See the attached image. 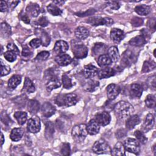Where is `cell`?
Returning a JSON list of instances; mask_svg holds the SVG:
<instances>
[{"label": "cell", "mask_w": 156, "mask_h": 156, "mask_svg": "<svg viewBox=\"0 0 156 156\" xmlns=\"http://www.w3.org/2000/svg\"><path fill=\"white\" fill-rule=\"evenodd\" d=\"M24 134V130L23 128H14L11 130L10 134V138L12 141L16 142L20 141Z\"/></svg>", "instance_id": "cell-24"}, {"label": "cell", "mask_w": 156, "mask_h": 156, "mask_svg": "<svg viewBox=\"0 0 156 156\" xmlns=\"http://www.w3.org/2000/svg\"><path fill=\"white\" fill-rule=\"evenodd\" d=\"M60 153L63 155H70L71 152V148L70 145L68 143H62L61 147H60Z\"/></svg>", "instance_id": "cell-46"}, {"label": "cell", "mask_w": 156, "mask_h": 156, "mask_svg": "<svg viewBox=\"0 0 156 156\" xmlns=\"http://www.w3.org/2000/svg\"><path fill=\"white\" fill-rule=\"evenodd\" d=\"M69 46L66 41L63 40L57 41L54 45V51L58 55L64 54L68 50Z\"/></svg>", "instance_id": "cell-15"}, {"label": "cell", "mask_w": 156, "mask_h": 156, "mask_svg": "<svg viewBox=\"0 0 156 156\" xmlns=\"http://www.w3.org/2000/svg\"><path fill=\"white\" fill-rule=\"evenodd\" d=\"M108 55L112 62H116L119 58V54L118 48L116 46H112L108 49Z\"/></svg>", "instance_id": "cell-33"}, {"label": "cell", "mask_w": 156, "mask_h": 156, "mask_svg": "<svg viewBox=\"0 0 156 156\" xmlns=\"http://www.w3.org/2000/svg\"><path fill=\"white\" fill-rule=\"evenodd\" d=\"M115 70L110 67H104L98 72V76L99 79H107L115 74Z\"/></svg>", "instance_id": "cell-20"}, {"label": "cell", "mask_w": 156, "mask_h": 156, "mask_svg": "<svg viewBox=\"0 0 156 156\" xmlns=\"http://www.w3.org/2000/svg\"><path fill=\"white\" fill-rule=\"evenodd\" d=\"M125 149L123 144L121 142L117 143L113 147V148L111 150V154L113 155H119L122 156L125 155Z\"/></svg>", "instance_id": "cell-28"}, {"label": "cell", "mask_w": 156, "mask_h": 156, "mask_svg": "<svg viewBox=\"0 0 156 156\" xmlns=\"http://www.w3.org/2000/svg\"><path fill=\"white\" fill-rule=\"evenodd\" d=\"M150 11H151L150 7L144 4L138 5L135 7V12L138 15L141 16H145L148 15L150 13Z\"/></svg>", "instance_id": "cell-34"}, {"label": "cell", "mask_w": 156, "mask_h": 156, "mask_svg": "<svg viewBox=\"0 0 156 156\" xmlns=\"http://www.w3.org/2000/svg\"><path fill=\"white\" fill-rule=\"evenodd\" d=\"M112 60L108 54H104L102 55H101L98 58V65L101 67H107L108 65H110L112 63Z\"/></svg>", "instance_id": "cell-30"}, {"label": "cell", "mask_w": 156, "mask_h": 156, "mask_svg": "<svg viewBox=\"0 0 156 156\" xmlns=\"http://www.w3.org/2000/svg\"><path fill=\"white\" fill-rule=\"evenodd\" d=\"M116 116L119 119H125L134 112L133 107L128 102L124 101L117 102L113 107Z\"/></svg>", "instance_id": "cell-1"}, {"label": "cell", "mask_w": 156, "mask_h": 156, "mask_svg": "<svg viewBox=\"0 0 156 156\" xmlns=\"http://www.w3.org/2000/svg\"><path fill=\"white\" fill-rule=\"evenodd\" d=\"M154 116L152 113H148L144 120L143 124V129L144 132H147L151 130L154 125Z\"/></svg>", "instance_id": "cell-23"}, {"label": "cell", "mask_w": 156, "mask_h": 156, "mask_svg": "<svg viewBox=\"0 0 156 156\" xmlns=\"http://www.w3.org/2000/svg\"><path fill=\"white\" fill-rule=\"evenodd\" d=\"M21 76L18 74L12 76L8 80V87L11 89H15L21 82Z\"/></svg>", "instance_id": "cell-32"}, {"label": "cell", "mask_w": 156, "mask_h": 156, "mask_svg": "<svg viewBox=\"0 0 156 156\" xmlns=\"http://www.w3.org/2000/svg\"><path fill=\"white\" fill-rule=\"evenodd\" d=\"M65 3L64 1H53V4H55V5H62Z\"/></svg>", "instance_id": "cell-61"}, {"label": "cell", "mask_w": 156, "mask_h": 156, "mask_svg": "<svg viewBox=\"0 0 156 156\" xmlns=\"http://www.w3.org/2000/svg\"><path fill=\"white\" fill-rule=\"evenodd\" d=\"M134 59L135 56L133 52L130 50H126L123 52L122 55V58L121 61V65L123 67L129 66L133 63Z\"/></svg>", "instance_id": "cell-10"}, {"label": "cell", "mask_w": 156, "mask_h": 156, "mask_svg": "<svg viewBox=\"0 0 156 156\" xmlns=\"http://www.w3.org/2000/svg\"><path fill=\"white\" fill-rule=\"evenodd\" d=\"M4 57L9 62H13L16 59V54L11 51H7L4 54Z\"/></svg>", "instance_id": "cell-45"}, {"label": "cell", "mask_w": 156, "mask_h": 156, "mask_svg": "<svg viewBox=\"0 0 156 156\" xmlns=\"http://www.w3.org/2000/svg\"><path fill=\"white\" fill-rule=\"evenodd\" d=\"M107 5L112 10H118L120 7V4L116 1H109L107 2Z\"/></svg>", "instance_id": "cell-52"}, {"label": "cell", "mask_w": 156, "mask_h": 156, "mask_svg": "<svg viewBox=\"0 0 156 156\" xmlns=\"http://www.w3.org/2000/svg\"><path fill=\"white\" fill-rule=\"evenodd\" d=\"M98 72L97 68L91 64L85 65L83 70V76L86 79H91L94 77L98 74Z\"/></svg>", "instance_id": "cell-14"}, {"label": "cell", "mask_w": 156, "mask_h": 156, "mask_svg": "<svg viewBox=\"0 0 156 156\" xmlns=\"http://www.w3.org/2000/svg\"><path fill=\"white\" fill-rule=\"evenodd\" d=\"M26 13L32 17H37L40 13V7L36 3H30L26 9Z\"/></svg>", "instance_id": "cell-22"}, {"label": "cell", "mask_w": 156, "mask_h": 156, "mask_svg": "<svg viewBox=\"0 0 156 156\" xmlns=\"http://www.w3.org/2000/svg\"><path fill=\"white\" fill-rule=\"evenodd\" d=\"M20 19L25 23L29 24L30 23V18L27 15V13H24L23 12L20 14Z\"/></svg>", "instance_id": "cell-57"}, {"label": "cell", "mask_w": 156, "mask_h": 156, "mask_svg": "<svg viewBox=\"0 0 156 156\" xmlns=\"http://www.w3.org/2000/svg\"><path fill=\"white\" fill-rule=\"evenodd\" d=\"M1 145H2L3 143H4L5 140H4V135H3L2 132L1 133Z\"/></svg>", "instance_id": "cell-62"}, {"label": "cell", "mask_w": 156, "mask_h": 156, "mask_svg": "<svg viewBox=\"0 0 156 156\" xmlns=\"http://www.w3.org/2000/svg\"><path fill=\"white\" fill-rule=\"evenodd\" d=\"M132 25L134 27H138L143 24V20L142 18L138 17H134L131 20Z\"/></svg>", "instance_id": "cell-53"}, {"label": "cell", "mask_w": 156, "mask_h": 156, "mask_svg": "<svg viewBox=\"0 0 156 156\" xmlns=\"http://www.w3.org/2000/svg\"><path fill=\"white\" fill-rule=\"evenodd\" d=\"M10 72V67L3 62L1 59V76H4L7 75Z\"/></svg>", "instance_id": "cell-47"}, {"label": "cell", "mask_w": 156, "mask_h": 156, "mask_svg": "<svg viewBox=\"0 0 156 156\" xmlns=\"http://www.w3.org/2000/svg\"><path fill=\"white\" fill-rule=\"evenodd\" d=\"M92 149L96 154L108 153L111 151L109 145L104 139H99L95 141L92 147Z\"/></svg>", "instance_id": "cell-5"}, {"label": "cell", "mask_w": 156, "mask_h": 156, "mask_svg": "<svg viewBox=\"0 0 156 156\" xmlns=\"http://www.w3.org/2000/svg\"><path fill=\"white\" fill-rule=\"evenodd\" d=\"M134 136L136 138V140L141 144H144L145 143H146L147 138L146 137V136L144 135V133L142 131L140 130H136L134 132Z\"/></svg>", "instance_id": "cell-42"}, {"label": "cell", "mask_w": 156, "mask_h": 156, "mask_svg": "<svg viewBox=\"0 0 156 156\" xmlns=\"http://www.w3.org/2000/svg\"><path fill=\"white\" fill-rule=\"evenodd\" d=\"M149 27L151 29V30H152V32H154L155 29V18H152L151 19L149 22Z\"/></svg>", "instance_id": "cell-59"}, {"label": "cell", "mask_w": 156, "mask_h": 156, "mask_svg": "<svg viewBox=\"0 0 156 156\" xmlns=\"http://www.w3.org/2000/svg\"><path fill=\"white\" fill-rule=\"evenodd\" d=\"M41 124L40 119L37 116H33L28 121L27 123V129L29 132L32 133H38L40 130Z\"/></svg>", "instance_id": "cell-7"}, {"label": "cell", "mask_w": 156, "mask_h": 156, "mask_svg": "<svg viewBox=\"0 0 156 156\" xmlns=\"http://www.w3.org/2000/svg\"><path fill=\"white\" fill-rule=\"evenodd\" d=\"M20 1H7V3L8 4L9 6V9L10 8L12 9H13L14 7H15L16 6V5L20 2Z\"/></svg>", "instance_id": "cell-60"}, {"label": "cell", "mask_w": 156, "mask_h": 156, "mask_svg": "<svg viewBox=\"0 0 156 156\" xmlns=\"http://www.w3.org/2000/svg\"><path fill=\"white\" fill-rule=\"evenodd\" d=\"M78 101L77 96L74 93H68L63 94V106L70 107L74 105Z\"/></svg>", "instance_id": "cell-11"}, {"label": "cell", "mask_w": 156, "mask_h": 156, "mask_svg": "<svg viewBox=\"0 0 156 156\" xmlns=\"http://www.w3.org/2000/svg\"><path fill=\"white\" fill-rule=\"evenodd\" d=\"M42 44V42L40 38H34L29 42V45L32 48H37L40 46V45Z\"/></svg>", "instance_id": "cell-50"}, {"label": "cell", "mask_w": 156, "mask_h": 156, "mask_svg": "<svg viewBox=\"0 0 156 156\" xmlns=\"http://www.w3.org/2000/svg\"><path fill=\"white\" fill-rule=\"evenodd\" d=\"M87 23L93 26H98L101 25H106L108 26H111L114 22L113 19L108 17H101V16H92L86 21Z\"/></svg>", "instance_id": "cell-4"}, {"label": "cell", "mask_w": 156, "mask_h": 156, "mask_svg": "<svg viewBox=\"0 0 156 156\" xmlns=\"http://www.w3.org/2000/svg\"><path fill=\"white\" fill-rule=\"evenodd\" d=\"M40 34H41V37L39 38L41 40L42 42V45L44 46H48L50 42V38L48 36V34L43 30H41L40 32Z\"/></svg>", "instance_id": "cell-44"}, {"label": "cell", "mask_w": 156, "mask_h": 156, "mask_svg": "<svg viewBox=\"0 0 156 156\" xmlns=\"http://www.w3.org/2000/svg\"><path fill=\"white\" fill-rule=\"evenodd\" d=\"M140 122V118L137 115H132L127 118L126 127L128 130L133 129Z\"/></svg>", "instance_id": "cell-21"}, {"label": "cell", "mask_w": 156, "mask_h": 156, "mask_svg": "<svg viewBox=\"0 0 156 156\" xmlns=\"http://www.w3.org/2000/svg\"><path fill=\"white\" fill-rule=\"evenodd\" d=\"M33 55V52L27 47H24L23 48L21 55L24 58H29Z\"/></svg>", "instance_id": "cell-49"}, {"label": "cell", "mask_w": 156, "mask_h": 156, "mask_svg": "<svg viewBox=\"0 0 156 156\" xmlns=\"http://www.w3.org/2000/svg\"><path fill=\"white\" fill-rule=\"evenodd\" d=\"M155 68V63L152 60H146L144 62L142 67V73H148Z\"/></svg>", "instance_id": "cell-39"}, {"label": "cell", "mask_w": 156, "mask_h": 156, "mask_svg": "<svg viewBox=\"0 0 156 156\" xmlns=\"http://www.w3.org/2000/svg\"><path fill=\"white\" fill-rule=\"evenodd\" d=\"M1 35H4V37L10 35V34H11L10 26L5 22L2 23L1 25Z\"/></svg>", "instance_id": "cell-43"}, {"label": "cell", "mask_w": 156, "mask_h": 156, "mask_svg": "<svg viewBox=\"0 0 156 156\" xmlns=\"http://www.w3.org/2000/svg\"><path fill=\"white\" fill-rule=\"evenodd\" d=\"M106 50V46L104 43H95L92 48V53L94 55H101L104 54Z\"/></svg>", "instance_id": "cell-31"}, {"label": "cell", "mask_w": 156, "mask_h": 156, "mask_svg": "<svg viewBox=\"0 0 156 156\" xmlns=\"http://www.w3.org/2000/svg\"><path fill=\"white\" fill-rule=\"evenodd\" d=\"M7 48L8 51H11L12 52H14L16 55L20 54V51L18 48V47L12 42H10L7 44Z\"/></svg>", "instance_id": "cell-51"}, {"label": "cell", "mask_w": 156, "mask_h": 156, "mask_svg": "<svg viewBox=\"0 0 156 156\" xmlns=\"http://www.w3.org/2000/svg\"><path fill=\"white\" fill-rule=\"evenodd\" d=\"M100 126H105L108 125L111 121L110 115L108 112L104 111L97 113L94 119Z\"/></svg>", "instance_id": "cell-8"}, {"label": "cell", "mask_w": 156, "mask_h": 156, "mask_svg": "<svg viewBox=\"0 0 156 156\" xmlns=\"http://www.w3.org/2000/svg\"><path fill=\"white\" fill-rule=\"evenodd\" d=\"M72 52L76 58H84L88 55V49L85 45L82 43L72 44Z\"/></svg>", "instance_id": "cell-6"}, {"label": "cell", "mask_w": 156, "mask_h": 156, "mask_svg": "<svg viewBox=\"0 0 156 156\" xmlns=\"http://www.w3.org/2000/svg\"><path fill=\"white\" fill-rule=\"evenodd\" d=\"M75 36L79 40H85L89 35V30L83 26H79L75 30Z\"/></svg>", "instance_id": "cell-26"}, {"label": "cell", "mask_w": 156, "mask_h": 156, "mask_svg": "<svg viewBox=\"0 0 156 156\" xmlns=\"http://www.w3.org/2000/svg\"><path fill=\"white\" fill-rule=\"evenodd\" d=\"M146 37L143 34L137 35L132 39L130 40L129 41V44L132 46H143L146 43Z\"/></svg>", "instance_id": "cell-25"}, {"label": "cell", "mask_w": 156, "mask_h": 156, "mask_svg": "<svg viewBox=\"0 0 156 156\" xmlns=\"http://www.w3.org/2000/svg\"><path fill=\"white\" fill-rule=\"evenodd\" d=\"M86 127L88 133L91 135H96L100 130V125L94 119L90 120L86 126Z\"/></svg>", "instance_id": "cell-18"}, {"label": "cell", "mask_w": 156, "mask_h": 156, "mask_svg": "<svg viewBox=\"0 0 156 156\" xmlns=\"http://www.w3.org/2000/svg\"><path fill=\"white\" fill-rule=\"evenodd\" d=\"M99 85V83L98 81L88 79V80L83 85V88L87 91L93 92L98 88Z\"/></svg>", "instance_id": "cell-27"}, {"label": "cell", "mask_w": 156, "mask_h": 156, "mask_svg": "<svg viewBox=\"0 0 156 156\" xmlns=\"http://www.w3.org/2000/svg\"><path fill=\"white\" fill-rule=\"evenodd\" d=\"M143 93V87L140 84L133 83L130 85L129 93L133 98H140Z\"/></svg>", "instance_id": "cell-16"}, {"label": "cell", "mask_w": 156, "mask_h": 156, "mask_svg": "<svg viewBox=\"0 0 156 156\" xmlns=\"http://www.w3.org/2000/svg\"><path fill=\"white\" fill-rule=\"evenodd\" d=\"M23 90L29 93H32L35 91V85L33 83L32 81L29 77L25 78Z\"/></svg>", "instance_id": "cell-36"}, {"label": "cell", "mask_w": 156, "mask_h": 156, "mask_svg": "<svg viewBox=\"0 0 156 156\" xmlns=\"http://www.w3.org/2000/svg\"><path fill=\"white\" fill-rule=\"evenodd\" d=\"M63 87L65 89H70L73 85V82L72 79L66 74H63L62 78Z\"/></svg>", "instance_id": "cell-40"}, {"label": "cell", "mask_w": 156, "mask_h": 156, "mask_svg": "<svg viewBox=\"0 0 156 156\" xmlns=\"http://www.w3.org/2000/svg\"><path fill=\"white\" fill-rule=\"evenodd\" d=\"M155 96L153 94H148L145 99L146 105L150 108H154L155 107Z\"/></svg>", "instance_id": "cell-41"}, {"label": "cell", "mask_w": 156, "mask_h": 156, "mask_svg": "<svg viewBox=\"0 0 156 156\" xmlns=\"http://www.w3.org/2000/svg\"><path fill=\"white\" fill-rule=\"evenodd\" d=\"M61 81L57 76L52 77L48 79V81L46 83V88L48 91L50 92L54 89H56L61 86Z\"/></svg>", "instance_id": "cell-19"}, {"label": "cell", "mask_w": 156, "mask_h": 156, "mask_svg": "<svg viewBox=\"0 0 156 156\" xmlns=\"http://www.w3.org/2000/svg\"><path fill=\"white\" fill-rule=\"evenodd\" d=\"M110 36L113 42L118 43L124 39L125 34L123 30L117 28H113L110 31Z\"/></svg>", "instance_id": "cell-13"}, {"label": "cell", "mask_w": 156, "mask_h": 156, "mask_svg": "<svg viewBox=\"0 0 156 156\" xmlns=\"http://www.w3.org/2000/svg\"><path fill=\"white\" fill-rule=\"evenodd\" d=\"M37 23V24L44 27H46L48 26L49 21H48V18L46 16H42L40 18H39V19L38 20Z\"/></svg>", "instance_id": "cell-54"}, {"label": "cell", "mask_w": 156, "mask_h": 156, "mask_svg": "<svg viewBox=\"0 0 156 156\" xmlns=\"http://www.w3.org/2000/svg\"><path fill=\"white\" fill-rule=\"evenodd\" d=\"M9 9V6L6 1H1L0 2V11L1 12H7Z\"/></svg>", "instance_id": "cell-58"}, {"label": "cell", "mask_w": 156, "mask_h": 156, "mask_svg": "<svg viewBox=\"0 0 156 156\" xmlns=\"http://www.w3.org/2000/svg\"><path fill=\"white\" fill-rule=\"evenodd\" d=\"M107 95L109 100H114L120 93V87L115 83H110L106 88Z\"/></svg>", "instance_id": "cell-9"}, {"label": "cell", "mask_w": 156, "mask_h": 156, "mask_svg": "<svg viewBox=\"0 0 156 156\" xmlns=\"http://www.w3.org/2000/svg\"><path fill=\"white\" fill-rule=\"evenodd\" d=\"M41 113L46 118H49L54 115L56 110L55 107L53 106L51 103L46 102L41 105Z\"/></svg>", "instance_id": "cell-12"}, {"label": "cell", "mask_w": 156, "mask_h": 156, "mask_svg": "<svg viewBox=\"0 0 156 156\" xmlns=\"http://www.w3.org/2000/svg\"><path fill=\"white\" fill-rule=\"evenodd\" d=\"M55 61L58 65L61 66H65L71 63L72 58L68 54H62L55 57Z\"/></svg>", "instance_id": "cell-17"}, {"label": "cell", "mask_w": 156, "mask_h": 156, "mask_svg": "<svg viewBox=\"0 0 156 156\" xmlns=\"http://www.w3.org/2000/svg\"><path fill=\"white\" fill-rule=\"evenodd\" d=\"M45 136L48 140L52 138L54 133V124L51 121H47L45 124Z\"/></svg>", "instance_id": "cell-37"}, {"label": "cell", "mask_w": 156, "mask_h": 156, "mask_svg": "<svg viewBox=\"0 0 156 156\" xmlns=\"http://www.w3.org/2000/svg\"><path fill=\"white\" fill-rule=\"evenodd\" d=\"M55 76H57L55 74V71L53 70L52 69H48L45 72V74H44V77L46 79H51L52 77H55Z\"/></svg>", "instance_id": "cell-55"}, {"label": "cell", "mask_w": 156, "mask_h": 156, "mask_svg": "<svg viewBox=\"0 0 156 156\" xmlns=\"http://www.w3.org/2000/svg\"><path fill=\"white\" fill-rule=\"evenodd\" d=\"M95 12H96V10L94 9H89V10H87L85 12L76 13V15L79 16H88V15H91V14H93Z\"/></svg>", "instance_id": "cell-56"}, {"label": "cell", "mask_w": 156, "mask_h": 156, "mask_svg": "<svg viewBox=\"0 0 156 156\" xmlns=\"http://www.w3.org/2000/svg\"><path fill=\"white\" fill-rule=\"evenodd\" d=\"M123 145L126 151H128L135 155H138L140 152V144L136 139L127 138L124 140Z\"/></svg>", "instance_id": "cell-3"}, {"label": "cell", "mask_w": 156, "mask_h": 156, "mask_svg": "<svg viewBox=\"0 0 156 156\" xmlns=\"http://www.w3.org/2000/svg\"><path fill=\"white\" fill-rule=\"evenodd\" d=\"M49 55H50V54L48 51H43L39 52L35 58H36V60H39V61H44V60H46L48 59V58L49 57Z\"/></svg>", "instance_id": "cell-48"}, {"label": "cell", "mask_w": 156, "mask_h": 156, "mask_svg": "<svg viewBox=\"0 0 156 156\" xmlns=\"http://www.w3.org/2000/svg\"><path fill=\"white\" fill-rule=\"evenodd\" d=\"M14 117L17 121L18 124L23 125L27 121V114L25 112L23 111H18L15 112Z\"/></svg>", "instance_id": "cell-35"}, {"label": "cell", "mask_w": 156, "mask_h": 156, "mask_svg": "<svg viewBox=\"0 0 156 156\" xmlns=\"http://www.w3.org/2000/svg\"><path fill=\"white\" fill-rule=\"evenodd\" d=\"M40 103L35 99L29 100L27 102V110L31 114H36L40 110Z\"/></svg>", "instance_id": "cell-29"}, {"label": "cell", "mask_w": 156, "mask_h": 156, "mask_svg": "<svg viewBox=\"0 0 156 156\" xmlns=\"http://www.w3.org/2000/svg\"><path fill=\"white\" fill-rule=\"evenodd\" d=\"M47 10L53 16H58L62 14V10L54 4H49L47 6Z\"/></svg>", "instance_id": "cell-38"}, {"label": "cell", "mask_w": 156, "mask_h": 156, "mask_svg": "<svg viewBox=\"0 0 156 156\" xmlns=\"http://www.w3.org/2000/svg\"><path fill=\"white\" fill-rule=\"evenodd\" d=\"M87 134L88 132L85 124H77L73 127L71 135L73 140L77 143L82 142L85 139Z\"/></svg>", "instance_id": "cell-2"}]
</instances>
